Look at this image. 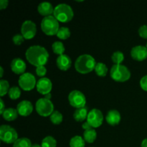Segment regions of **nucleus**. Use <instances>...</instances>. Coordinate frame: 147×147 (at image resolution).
<instances>
[{
	"label": "nucleus",
	"instance_id": "nucleus-14",
	"mask_svg": "<svg viewBox=\"0 0 147 147\" xmlns=\"http://www.w3.org/2000/svg\"><path fill=\"white\" fill-rule=\"evenodd\" d=\"M18 113L22 116H27L32 112L33 106L29 100H24L18 103L17 107Z\"/></svg>",
	"mask_w": 147,
	"mask_h": 147
},
{
	"label": "nucleus",
	"instance_id": "nucleus-41",
	"mask_svg": "<svg viewBox=\"0 0 147 147\" xmlns=\"http://www.w3.org/2000/svg\"><path fill=\"white\" fill-rule=\"evenodd\" d=\"M51 97H52L51 93H48V94L45 95V98H47V99H50V100Z\"/></svg>",
	"mask_w": 147,
	"mask_h": 147
},
{
	"label": "nucleus",
	"instance_id": "nucleus-21",
	"mask_svg": "<svg viewBox=\"0 0 147 147\" xmlns=\"http://www.w3.org/2000/svg\"><path fill=\"white\" fill-rule=\"evenodd\" d=\"M85 139L80 136H75L70 141V147H85Z\"/></svg>",
	"mask_w": 147,
	"mask_h": 147
},
{
	"label": "nucleus",
	"instance_id": "nucleus-35",
	"mask_svg": "<svg viewBox=\"0 0 147 147\" xmlns=\"http://www.w3.org/2000/svg\"><path fill=\"white\" fill-rule=\"evenodd\" d=\"M140 86L144 90L147 91V75L142 78L140 80Z\"/></svg>",
	"mask_w": 147,
	"mask_h": 147
},
{
	"label": "nucleus",
	"instance_id": "nucleus-29",
	"mask_svg": "<svg viewBox=\"0 0 147 147\" xmlns=\"http://www.w3.org/2000/svg\"><path fill=\"white\" fill-rule=\"evenodd\" d=\"M8 93L10 98L15 100V99L20 98V95H21V90H20V88L17 87V86H13V87L10 88Z\"/></svg>",
	"mask_w": 147,
	"mask_h": 147
},
{
	"label": "nucleus",
	"instance_id": "nucleus-30",
	"mask_svg": "<svg viewBox=\"0 0 147 147\" xmlns=\"http://www.w3.org/2000/svg\"><path fill=\"white\" fill-rule=\"evenodd\" d=\"M63 115L60 112L57 111H55L51 115H50V121L55 124H59L63 121Z\"/></svg>",
	"mask_w": 147,
	"mask_h": 147
},
{
	"label": "nucleus",
	"instance_id": "nucleus-6",
	"mask_svg": "<svg viewBox=\"0 0 147 147\" xmlns=\"http://www.w3.org/2000/svg\"><path fill=\"white\" fill-rule=\"evenodd\" d=\"M35 108L37 113L42 116H50L54 112V105L53 102L46 98L38 99L36 102Z\"/></svg>",
	"mask_w": 147,
	"mask_h": 147
},
{
	"label": "nucleus",
	"instance_id": "nucleus-7",
	"mask_svg": "<svg viewBox=\"0 0 147 147\" xmlns=\"http://www.w3.org/2000/svg\"><path fill=\"white\" fill-rule=\"evenodd\" d=\"M18 138L17 131L9 125H1L0 127V139L7 144H14Z\"/></svg>",
	"mask_w": 147,
	"mask_h": 147
},
{
	"label": "nucleus",
	"instance_id": "nucleus-32",
	"mask_svg": "<svg viewBox=\"0 0 147 147\" xmlns=\"http://www.w3.org/2000/svg\"><path fill=\"white\" fill-rule=\"evenodd\" d=\"M24 37H23V35L22 34H16L13 36L12 37V41L14 42V43L17 45H20L22 43L24 42Z\"/></svg>",
	"mask_w": 147,
	"mask_h": 147
},
{
	"label": "nucleus",
	"instance_id": "nucleus-26",
	"mask_svg": "<svg viewBox=\"0 0 147 147\" xmlns=\"http://www.w3.org/2000/svg\"><path fill=\"white\" fill-rule=\"evenodd\" d=\"M52 49L55 54L61 55L64 54L65 46L61 41H55L52 45Z\"/></svg>",
	"mask_w": 147,
	"mask_h": 147
},
{
	"label": "nucleus",
	"instance_id": "nucleus-23",
	"mask_svg": "<svg viewBox=\"0 0 147 147\" xmlns=\"http://www.w3.org/2000/svg\"><path fill=\"white\" fill-rule=\"evenodd\" d=\"M95 70L98 76H106L108 73V67L106 64L103 63H97L95 67Z\"/></svg>",
	"mask_w": 147,
	"mask_h": 147
},
{
	"label": "nucleus",
	"instance_id": "nucleus-42",
	"mask_svg": "<svg viewBox=\"0 0 147 147\" xmlns=\"http://www.w3.org/2000/svg\"><path fill=\"white\" fill-rule=\"evenodd\" d=\"M31 147H42V146H40L38 144H34L32 145Z\"/></svg>",
	"mask_w": 147,
	"mask_h": 147
},
{
	"label": "nucleus",
	"instance_id": "nucleus-5",
	"mask_svg": "<svg viewBox=\"0 0 147 147\" xmlns=\"http://www.w3.org/2000/svg\"><path fill=\"white\" fill-rule=\"evenodd\" d=\"M111 76L118 82H124L131 77V73L128 67L123 65H113L111 69Z\"/></svg>",
	"mask_w": 147,
	"mask_h": 147
},
{
	"label": "nucleus",
	"instance_id": "nucleus-20",
	"mask_svg": "<svg viewBox=\"0 0 147 147\" xmlns=\"http://www.w3.org/2000/svg\"><path fill=\"white\" fill-rule=\"evenodd\" d=\"M88 110L86 108H79L75 111L73 113V117L77 121H84L88 117Z\"/></svg>",
	"mask_w": 147,
	"mask_h": 147
},
{
	"label": "nucleus",
	"instance_id": "nucleus-40",
	"mask_svg": "<svg viewBox=\"0 0 147 147\" xmlns=\"http://www.w3.org/2000/svg\"><path fill=\"white\" fill-rule=\"evenodd\" d=\"M0 71H1V73H0V77L2 78L3 74H4V69H3V67H1V66L0 67Z\"/></svg>",
	"mask_w": 147,
	"mask_h": 147
},
{
	"label": "nucleus",
	"instance_id": "nucleus-37",
	"mask_svg": "<svg viewBox=\"0 0 147 147\" xmlns=\"http://www.w3.org/2000/svg\"><path fill=\"white\" fill-rule=\"evenodd\" d=\"M83 126V129H85V131L90 130V129H93V127H92L91 125H90V123H89L88 121L84 122V123H83V126Z\"/></svg>",
	"mask_w": 147,
	"mask_h": 147
},
{
	"label": "nucleus",
	"instance_id": "nucleus-11",
	"mask_svg": "<svg viewBox=\"0 0 147 147\" xmlns=\"http://www.w3.org/2000/svg\"><path fill=\"white\" fill-rule=\"evenodd\" d=\"M37 27L34 22L26 20L22 23L21 27V32L25 39H32L35 36Z\"/></svg>",
	"mask_w": 147,
	"mask_h": 147
},
{
	"label": "nucleus",
	"instance_id": "nucleus-33",
	"mask_svg": "<svg viewBox=\"0 0 147 147\" xmlns=\"http://www.w3.org/2000/svg\"><path fill=\"white\" fill-rule=\"evenodd\" d=\"M46 73H47V69L45 67V65L39 66V67H37V68H36V73H37L38 76L43 77L46 74Z\"/></svg>",
	"mask_w": 147,
	"mask_h": 147
},
{
	"label": "nucleus",
	"instance_id": "nucleus-39",
	"mask_svg": "<svg viewBox=\"0 0 147 147\" xmlns=\"http://www.w3.org/2000/svg\"><path fill=\"white\" fill-rule=\"evenodd\" d=\"M142 147H147V138L144 139L142 142Z\"/></svg>",
	"mask_w": 147,
	"mask_h": 147
},
{
	"label": "nucleus",
	"instance_id": "nucleus-9",
	"mask_svg": "<svg viewBox=\"0 0 147 147\" xmlns=\"http://www.w3.org/2000/svg\"><path fill=\"white\" fill-rule=\"evenodd\" d=\"M19 85L24 90H30L33 89L36 84V78L31 73H24L20 76L19 78Z\"/></svg>",
	"mask_w": 147,
	"mask_h": 147
},
{
	"label": "nucleus",
	"instance_id": "nucleus-27",
	"mask_svg": "<svg viewBox=\"0 0 147 147\" xmlns=\"http://www.w3.org/2000/svg\"><path fill=\"white\" fill-rule=\"evenodd\" d=\"M56 35L61 40H66L70 36V31L68 27H60Z\"/></svg>",
	"mask_w": 147,
	"mask_h": 147
},
{
	"label": "nucleus",
	"instance_id": "nucleus-4",
	"mask_svg": "<svg viewBox=\"0 0 147 147\" xmlns=\"http://www.w3.org/2000/svg\"><path fill=\"white\" fill-rule=\"evenodd\" d=\"M41 28L47 35L57 34L59 29L58 20L54 16H47L42 19L41 22Z\"/></svg>",
	"mask_w": 147,
	"mask_h": 147
},
{
	"label": "nucleus",
	"instance_id": "nucleus-8",
	"mask_svg": "<svg viewBox=\"0 0 147 147\" xmlns=\"http://www.w3.org/2000/svg\"><path fill=\"white\" fill-rule=\"evenodd\" d=\"M68 100L70 105L76 109L85 107L86 103V98L85 95L81 91L73 90L69 93Z\"/></svg>",
	"mask_w": 147,
	"mask_h": 147
},
{
	"label": "nucleus",
	"instance_id": "nucleus-16",
	"mask_svg": "<svg viewBox=\"0 0 147 147\" xmlns=\"http://www.w3.org/2000/svg\"><path fill=\"white\" fill-rule=\"evenodd\" d=\"M56 63L59 69L61 70H67L70 67L72 64V60L67 55L63 54L59 55L56 60Z\"/></svg>",
	"mask_w": 147,
	"mask_h": 147
},
{
	"label": "nucleus",
	"instance_id": "nucleus-25",
	"mask_svg": "<svg viewBox=\"0 0 147 147\" xmlns=\"http://www.w3.org/2000/svg\"><path fill=\"white\" fill-rule=\"evenodd\" d=\"M42 147H56L57 141L52 136H47L42 141Z\"/></svg>",
	"mask_w": 147,
	"mask_h": 147
},
{
	"label": "nucleus",
	"instance_id": "nucleus-18",
	"mask_svg": "<svg viewBox=\"0 0 147 147\" xmlns=\"http://www.w3.org/2000/svg\"><path fill=\"white\" fill-rule=\"evenodd\" d=\"M106 119L108 123L112 125V126H115L120 122L121 114L117 110L113 109V110H111L108 112Z\"/></svg>",
	"mask_w": 147,
	"mask_h": 147
},
{
	"label": "nucleus",
	"instance_id": "nucleus-43",
	"mask_svg": "<svg viewBox=\"0 0 147 147\" xmlns=\"http://www.w3.org/2000/svg\"><path fill=\"white\" fill-rule=\"evenodd\" d=\"M146 47L147 48V43H146Z\"/></svg>",
	"mask_w": 147,
	"mask_h": 147
},
{
	"label": "nucleus",
	"instance_id": "nucleus-2",
	"mask_svg": "<svg viewBox=\"0 0 147 147\" xmlns=\"http://www.w3.org/2000/svg\"><path fill=\"white\" fill-rule=\"evenodd\" d=\"M96 60L88 54H83L79 56L75 63V67L79 73L86 74L91 72L96 65Z\"/></svg>",
	"mask_w": 147,
	"mask_h": 147
},
{
	"label": "nucleus",
	"instance_id": "nucleus-31",
	"mask_svg": "<svg viewBox=\"0 0 147 147\" xmlns=\"http://www.w3.org/2000/svg\"><path fill=\"white\" fill-rule=\"evenodd\" d=\"M9 90V84L7 80L1 79L0 80V95L1 96H4L7 93H8Z\"/></svg>",
	"mask_w": 147,
	"mask_h": 147
},
{
	"label": "nucleus",
	"instance_id": "nucleus-17",
	"mask_svg": "<svg viewBox=\"0 0 147 147\" xmlns=\"http://www.w3.org/2000/svg\"><path fill=\"white\" fill-rule=\"evenodd\" d=\"M54 9L53 4L49 1H43L39 4L37 9L39 13L43 16H50L54 12Z\"/></svg>",
	"mask_w": 147,
	"mask_h": 147
},
{
	"label": "nucleus",
	"instance_id": "nucleus-13",
	"mask_svg": "<svg viewBox=\"0 0 147 147\" xmlns=\"http://www.w3.org/2000/svg\"><path fill=\"white\" fill-rule=\"evenodd\" d=\"M131 55L134 60L142 61L147 58V48L146 46L136 45L131 50Z\"/></svg>",
	"mask_w": 147,
	"mask_h": 147
},
{
	"label": "nucleus",
	"instance_id": "nucleus-3",
	"mask_svg": "<svg viewBox=\"0 0 147 147\" xmlns=\"http://www.w3.org/2000/svg\"><path fill=\"white\" fill-rule=\"evenodd\" d=\"M74 13L72 7L69 4L62 3L55 7L53 16L58 21L62 22H67L73 19Z\"/></svg>",
	"mask_w": 147,
	"mask_h": 147
},
{
	"label": "nucleus",
	"instance_id": "nucleus-24",
	"mask_svg": "<svg viewBox=\"0 0 147 147\" xmlns=\"http://www.w3.org/2000/svg\"><path fill=\"white\" fill-rule=\"evenodd\" d=\"M32 145L31 141L28 138L22 137L18 139L13 144V147H31Z\"/></svg>",
	"mask_w": 147,
	"mask_h": 147
},
{
	"label": "nucleus",
	"instance_id": "nucleus-1",
	"mask_svg": "<svg viewBox=\"0 0 147 147\" xmlns=\"http://www.w3.org/2000/svg\"><path fill=\"white\" fill-rule=\"evenodd\" d=\"M25 55L29 63L37 67L45 65L49 58L48 52L41 45H32L26 51Z\"/></svg>",
	"mask_w": 147,
	"mask_h": 147
},
{
	"label": "nucleus",
	"instance_id": "nucleus-22",
	"mask_svg": "<svg viewBox=\"0 0 147 147\" xmlns=\"http://www.w3.org/2000/svg\"><path fill=\"white\" fill-rule=\"evenodd\" d=\"M83 136H84V139L86 142H88V143H93L96 140L97 133H96V130L93 129L86 130L83 133Z\"/></svg>",
	"mask_w": 147,
	"mask_h": 147
},
{
	"label": "nucleus",
	"instance_id": "nucleus-34",
	"mask_svg": "<svg viewBox=\"0 0 147 147\" xmlns=\"http://www.w3.org/2000/svg\"><path fill=\"white\" fill-rule=\"evenodd\" d=\"M139 34L144 39H147V25L144 24L139 27Z\"/></svg>",
	"mask_w": 147,
	"mask_h": 147
},
{
	"label": "nucleus",
	"instance_id": "nucleus-10",
	"mask_svg": "<svg viewBox=\"0 0 147 147\" xmlns=\"http://www.w3.org/2000/svg\"><path fill=\"white\" fill-rule=\"evenodd\" d=\"M103 121V116L102 112L99 109H93L88 114L87 121L90 123L93 128L99 127L102 124Z\"/></svg>",
	"mask_w": 147,
	"mask_h": 147
},
{
	"label": "nucleus",
	"instance_id": "nucleus-19",
	"mask_svg": "<svg viewBox=\"0 0 147 147\" xmlns=\"http://www.w3.org/2000/svg\"><path fill=\"white\" fill-rule=\"evenodd\" d=\"M2 116L5 120L8 121H11L15 120L18 116V111L17 109H13V108H8L6 109L4 113H2Z\"/></svg>",
	"mask_w": 147,
	"mask_h": 147
},
{
	"label": "nucleus",
	"instance_id": "nucleus-36",
	"mask_svg": "<svg viewBox=\"0 0 147 147\" xmlns=\"http://www.w3.org/2000/svg\"><path fill=\"white\" fill-rule=\"evenodd\" d=\"M9 4L8 0H0V9H3L6 8Z\"/></svg>",
	"mask_w": 147,
	"mask_h": 147
},
{
	"label": "nucleus",
	"instance_id": "nucleus-12",
	"mask_svg": "<svg viewBox=\"0 0 147 147\" xmlns=\"http://www.w3.org/2000/svg\"><path fill=\"white\" fill-rule=\"evenodd\" d=\"M37 90L40 93L43 95H47L50 93L53 88L52 81L48 78H41L37 82Z\"/></svg>",
	"mask_w": 147,
	"mask_h": 147
},
{
	"label": "nucleus",
	"instance_id": "nucleus-44",
	"mask_svg": "<svg viewBox=\"0 0 147 147\" xmlns=\"http://www.w3.org/2000/svg\"><path fill=\"white\" fill-rule=\"evenodd\" d=\"M90 147H93V146H90Z\"/></svg>",
	"mask_w": 147,
	"mask_h": 147
},
{
	"label": "nucleus",
	"instance_id": "nucleus-15",
	"mask_svg": "<svg viewBox=\"0 0 147 147\" xmlns=\"http://www.w3.org/2000/svg\"><path fill=\"white\" fill-rule=\"evenodd\" d=\"M11 69L16 74H23L26 70V63L20 57H15L11 62Z\"/></svg>",
	"mask_w": 147,
	"mask_h": 147
},
{
	"label": "nucleus",
	"instance_id": "nucleus-38",
	"mask_svg": "<svg viewBox=\"0 0 147 147\" xmlns=\"http://www.w3.org/2000/svg\"><path fill=\"white\" fill-rule=\"evenodd\" d=\"M0 103H1V109H0V113L1 114H2L3 113H4V111H5V108H4V101H3L2 98L0 99Z\"/></svg>",
	"mask_w": 147,
	"mask_h": 147
},
{
	"label": "nucleus",
	"instance_id": "nucleus-28",
	"mask_svg": "<svg viewBox=\"0 0 147 147\" xmlns=\"http://www.w3.org/2000/svg\"><path fill=\"white\" fill-rule=\"evenodd\" d=\"M111 59L115 65H120L124 60L123 53L121 51H116L113 53L111 56Z\"/></svg>",
	"mask_w": 147,
	"mask_h": 147
}]
</instances>
